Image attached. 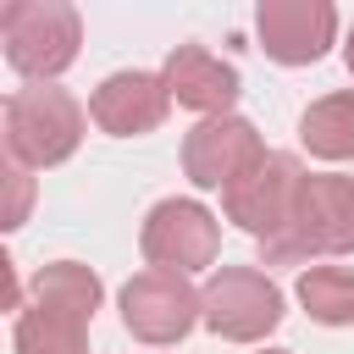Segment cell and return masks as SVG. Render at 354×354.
Here are the masks:
<instances>
[{
  "label": "cell",
  "mask_w": 354,
  "mask_h": 354,
  "mask_svg": "<svg viewBox=\"0 0 354 354\" xmlns=\"http://www.w3.org/2000/svg\"><path fill=\"white\" fill-rule=\"evenodd\" d=\"M6 188H11V210H6V232H17L22 221H28V205H33V177H28V166H11L6 160Z\"/></svg>",
  "instance_id": "cell-16"
},
{
  "label": "cell",
  "mask_w": 354,
  "mask_h": 354,
  "mask_svg": "<svg viewBox=\"0 0 354 354\" xmlns=\"http://www.w3.org/2000/svg\"><path fill=\"white\" fill-rule=\"evenodd\" d=\"M260 354H293V348H260Z\"/></svg>",
  "instance_id": "cell-18"
},
{
  "label": "cell",
  "mask_w": 354,
  "mask_h": 354,
  "mask_svg": "<svg viewBox=\"0 0 354 354\" xmlns=\"http://www.w3.org/2000/svg\"><path fill=\"white\" fill-rule=\"evenodd\" d=\"M299 304L321 326H354V271L348 266H304L299 271Z\"/></svg>",
  "instance_id": "cell-15"
},
{
  "label": "cell",
  "mask_w": 354,
  "mask_h": 354,
  "mask_svg": "<svg viewBox=\"0 0 354 354\" xmlns=\"http://www.w3.org/2000/svg\"><path fill=\"white\" fill-rule=\"evenodd\" d=\"M116 310H122V326H127L138 343H149V348H171V343H183V337L205 321L199 288H194L188 277L155 271V266H144L138 277L122 282Z\"/></svg>",
  "instance_id": "cell-4"
},
{
  "label": "cell",
  "mask_w": 354,
  "mask_h": 354,
  "mask_svg": "<svg viewBox=\"0 0 354 354\" xmlns=\"http://www.w3.org/2000/svg\"><path fill=\"white\" fill-rule=\"evenodd\" d=\"M171 111V88L160 72H111L94 94H88V122L111 138H138V133H155Z\"/></svg>",
  "instance_id": "cell-10"
},
{
  "label": "cell",
  "mask_w": 354,
  "mask_h": 354,
  "mask_svg": "<svg viewBox=\"0 0 354 354\" xmlns=\"http://www.w3.org/2000/svg\"><path fill=\"white\" fill-rule=\"evenodd\" d=\"M343 66H348V77H354V28H348V39H343Z\"/></svg>",
  "instance_id": "cell-17"
},
{
  "label": "cell",
  "mask_w": 354,
  "mask_h": 354,
  "mask_svg": "<svg viewBox=\"0 0 354 354\" xmlns=\"http://www.w3.org/2000/svg\"><path fill=\"white\" fill-rule=\"evenodd\" d=\"M199 299H205V326L227 343H266L282 326V288L254 266H216Z\"/></svg>",
  "instance_id": "cell-5"
},
{
  "label": "cell",
  "mask_w": 354,
  "mask_h": 354,
  "mask_svg": "<svg viewBox=\"0 0 354 354\" xmlns=\"http://www.w3.org/2000/svg\"><path fill=\"white\" fill-rule=\"evenodd\" d=\"M83 127H88V111L55 83H28L6 94V160L11 166L50 171L72 160L83 144Z\"/></svg>",
  "instance_id": "cell-2"
},
{
  "label": "cell",
  "mask_w": 354,
  "mask_h": 354,
  "mask_svg": "<svg viewBox=\"0 0 354 354\" xmlns=\"http://www.w3.org/2000/svg\"><path fill=\"white\" fill-rule=\"evenodd\" d=\"M271 149H266V138L254 133V122L249 116H205V122H194L188 133H183V177L199 188V194H221V188H232L249 166H260Z\"/></svg>",
  "instance_id": "cell-8"
},
{
  "label": "cell",
  "mask_w": 354,
  "mask_h": 354,
  "mask_svg": "<svg viewBox=\"0 0 354 354\" xmlns=\"http://www.w3.org/2000/svg\"><path fill=\"white\" fill-rule=\"evenodd\" d=\"M304 166H299V155H288V149H271L260 166H249L232 188H221V210H227V221L238 227V232H249V238H260V243H271L282 227H288V216H293V199H299V188H304Z\"/></svg>",
  "instance_id": "cell-6"
},
{
  "label": "cell",
  "mask_w": 354,
  "mask_h": 354,
  "mask_svg": "<svg viewBox=\"0 0 354 354\" xmlns=\"http://www.w3.org/2000/svg\"><path fill=\"white\" fill-rule=\"evenodd\" d=\"M0 50L11 72H22L28 83H55L83 50V17L66 0H6Z\"/></svg>",
  "instance_id": "cell-3"
},
{
  "label": "cell",
  "mask_w": 354,
  "mask_h": 354,
  "mask_svg": "<svg viewBox=\"0 0 354 354\" xmlns=\"http://www.w3.org/2000/svg\"><path fill=\"white\" fill-rule=\"evenodd\" d=\"M138 249L155 271H177V277H194L205 266H216V249H221V221L199 205V199H160L144 227H138Z\"/></svg>",
  "instance_id": "cell-7"
},
{
  "label": "cell",
  "mask_w": 354,
  "mask_h": 354,
  "mask_svg": "<svg viewBox=\"0 0 354 354\" xmlns=\"http://www.w3.org/2000/svg\"><path fill=\"white\" fill-rule=\"evenodd\" d=\"M11 348L17 354H88V315L50 310V304H22Z\"/></svg>",
  "instance_id": "cell-13"
},
{
  "label": "cell",
  "mask_w": 354,
  "mask_h": 354,
  "mask_svg": "<svg viewBox=\"0 0 354 354\" xmlns=\"http://www.w3.org/2000/svg\"><path fill=\"white\" fill-rule=\"evenodd\" d=\"M266 266H310L326 254H348L354 249V177L343 171H310L288 227L260 243Z\"/></svg>",
  "instance_id": "cell-1"
},
{
  "label": "cell",
  "mask_w": 354,
  "mask_h": 354,
  "mask_svg": "<svg viewBox=\"0 0 354 354\" xmlns=\"http://www.w3.org/2000/svg\"><path fill=\"white\" fill-rule=\"evenodd\" d=\"M160 77H166V88H171V105L199 111V122H205V116H232V105H238V94H243L238 66L221 61L216 50H205V44H177V50L166 55Z\"/></svg>",
  "instance_id": "cell-11"
},
{
  "label": "cell",
  "mask_w": 354,
  "mask_h": 354,
  "mask_svg": "<svg viewBox=\"0 0 354 354\" xmlns=\"http://www.w3.org/2000/svg\"><path fill=\"white\" fill-rule=\"evenodd\" d=\"M100 299H105V288H100V277L83 260H50V266H39V277L28 288V304L72 310V315H88V321H94Z\"/></svg>",
  "instance_id": "cell-14"
},
{
  "label": "cell",
  "mask_w": 354,
  "mask_h": 354,
  "mask_svg": "<svg viewBox=\"0 0 354 354\" xmlns=\"http://www.w3.org/2000/svg\"><path fill=\"white\" fill-rule=\"evenodd\" d=\"M254 33L277 66H315L337 44V6L332 0H260Z\"/></svg>",
  "instance_id": "cell-9"
},
{
  "label": "cell",
  "mask_w": 354,
  "mask_h": 354,
  "mask_svg": "<svg viewBox=\"0 0 354 354\" xmlns=\"http://www.w3.org/2000/svg\"><path fill=\"white\" fill-rule=\"evenodd\" d=\"M299 144L315 160H354V88H332L304 105Z\"/></svg>",
  "instance_id": "cell-12"
}]
</instances>
